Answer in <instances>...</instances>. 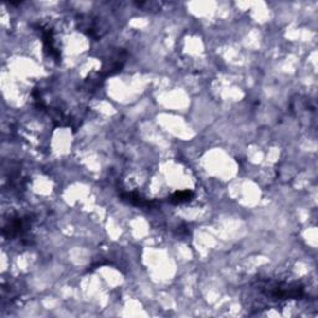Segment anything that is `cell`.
I'll return each mask as SVG.
<instances>
[{
    "label": "cell",
    "instance_id": "6da1fadb",
    "mask_svg": "<svg viewBox=\"0 0 318 318\" xmlns=\"http://www.w3.org/2000/svg\"><path fill=\"white\" fill-rule=\"evenodd\" d=\"M121 199L126 203L134 205V207H141V208H151L154 205V201H151L149 199L143 198L141 194L136 192H127L121 194Z\"/></svg>",
    "mask_w": 318,
    "mask_h": 318
},
{
    "label": "cell",
    "instance_id": "7a4b0ae2",
    "mask_svg": "<svg viewBox=\"0 0 318 318\" xmlns=\"http://www.w3.org/2000/svg\"><path fill=\"white\" fill-rule=\"evenodd\" d=\"M193 196H194V193L192 190H180V192L174 193L169 198V201L172 204H183L192 200Z\"/></svg>",
    "mask_w": 318,
    "mask_h": 318
}]
</instances>
